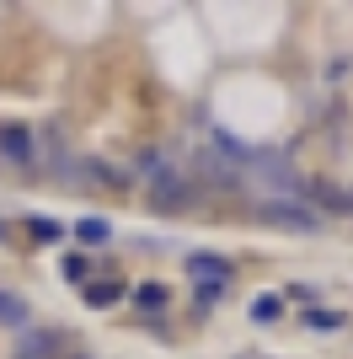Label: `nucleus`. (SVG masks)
Segmentation results:
<instances>
[{
	"instance_id": "nucleus-1",
	"label": "nucleus",
	"mask_w": 353,
	"mask_h": 359,
	"mask_svg": "<svg viewBox=\"0 0 353 359\" xmlns=\"http://www.w3.org/2000/svg\"><path fill=\"white\" fill-rule=\"evenodd\" d=\"M182 269H188V279H198V295H220L230 285V263L220 252H188Z\"/></svg>"
},
{
	"instance_id": "nucleus-2",
	"label": "nucleus",
	"mask_w": 353,
	"mask_h": 359,
	"mask_svg": "<svg viewBox=\"0 0 353 359\" xmlns=\"http://www.w3.org/2000/svg\"><path fill=\"white\" fill-rule=\"evenodd\" d=\"M0 156L11 166H32V156H38V140H32L27 123H0Z\"/></svg>"
},
{
	"instance_id": "nucleus-3",
	"label": "nucleus",
	"mask_w": 353,
	"mask_h": 359,
	"mask_svg": "<svg viewBox=\"0 0 353 359\" xmlns=\"http://www.w3.org/2000/svg\"><path fill=\"white\" fill-rule=\"evenodd\" d=\"M257 220H268V225H284V231H316V225H321L310 210H294V204H279V198L257 204Z\"/></svg>"
},
{
	"instance_id": "nucleus-4",
	"label": "nucleus",
	"mask_w": 353,
	"mask_h": 359,
	"mask_svg": "<svg viewBox=\"0 0 353 359\" xmlns=\"http://www.w3.org/2000/svg\"><path fill=\"white\" fill-rule=\"evenodd\" d=\"M155 204H161V210H188L193 204V182L176 177V172H161V177H155Z\"/></svg>"
},
{
	"instance_id": "nucleus-5",
	"label": "nucleus",
	"mask_w": 353,
	"mask_h": 359,
	"mask_svg": "<svg viewBox=\"0 0 353 359\" xmlns=\"http://www.w3.org/2000/svg\"><path fill=\"white\" fill-rule=\"evenodd\" d=\"M32 322V306L22 295H11V290H0V327H11V332H27Z\"/></svg>"
},
{
	"instance_id": "nucleus-6",
	"label": "nucleus",
	"mask_w": 353,
	"mask_h": 359,
	"mask_svg": "<svg viewBox=\"0 0 353 359\" xmlns=\"http://www.w3.org/2000/svg\"><path fill=\"white\" fill-rule=\"evenodd\" d=\"M75 241H81V247H107V241H113V220H107V215L75 220Z\"/></svg>"
},
{
	"instance_id": "nucleus-7",
	"label": "nucleus",
	"mask_w": 353,
	"mask_h": 359,
	"mask_svg": "<svg viewBox=\"0 0 353 359\" xmlns=\"http://www.w3.org/2000/svg\"><path fill=\"white\" fill-rule=\"evenodd\" d=\"M247 316L257 322V327H273L284 316V295H251V306H247Z\"/></svg>"
},
{
	"instance_id": "nucleus-8",
	"label": "nucleus",
	"mask_w": 353,
	"mask_h": 359,
	"mask_svg": "<svg viewBox=\"0 0 353 359\" xmlns=\"http://www.w3.org/2000/svg\"><path fill=\"white\" fill-rule=\"evenodd\" d=\"M59 354V332H27L16 359H54Z\"/></svg>"
},
{
	"instance_id": "nucleus-9",
	"label": "nucleus",
	"mask_w": 353,
	"mask_h": 359,
	"mask_svg": "<svg viewBox=\"0 0 353 359\" xmlns=\"http://www.w3.org/2000/svg\"><path fill=\"white\" fill-rule=\"evenodd\" d=\"M300 322H305L310 332H338L342 322H348V316H342V311H332V306H305V316H300Z\"/></svg>"
},
{
	"instance_id": "nucleus-10",
	"label": "nucleus",
	"mask_w": 353,
	"mask_h": 359,
	"mask_svg": "<svg viewBox=\"0 0 353 359\" xmlns=\"http://www.w3.org/2000/svg\"><path fill=\"white\" fill-rule=\"evenodd\" d=\"M81 295H86L91 311H107V306H118V300H123V285H113V279H107V285H86Z\"/></svg>"
},
{
	"instance_id": "nucleus-11",
	"label": "nucleus",
	"mask_w": 353,
	"mask_h": 359,
	"mask_svg": "<svg viewBox=\"0 0 353 359\" xmlns=\"http://www.w3.org/2000/svg\"><path fill=\"white\" fill-rule=\"evenodd\" d=\"M27 231H32V241H43V247L64 241V225H59V220H48V215H27Z\"/></svg>"
},
{
	"instance_id": "nucleus-12",
	"label": "nucleus",
	"mask_w": 353,
	"mask_h": 359,
	"mask_svg": "<svg viewBox=\"0 0 353 359\" xmlns=\"http://www.w3.org/2000/svg\"><path fill=\"white\" fill-rule=\"evenodd\" d=\"M214 145H220L225 156H230V161H251V150L241 145V140H235V135H225V129H220V135H214Z\"/></svg>"
},
{
	"instance_id": "nucleus-13",
	"label": "nucleus",
	"mask_w": 353,
	"mask_h": 359,
	"mask_svg": "<svg viewBox=\"0 0 353 359\" xmlns=\"http://www.w3.org/2000/svg\"><path fill=\"white\" fill-rule=\"evenodd\" d=\"M134 306H145V311H161V306H166V290H161V285H145L139 295H134Z\"/></svg>"
},
{
	"instance_id": "nucleus-14",
	"label": "nucleus",
	"mask_w": 353,
	"mask_h": 359,
	"mask_svg": "<svg viewBox=\"0 0 353 359\" xmlns=\"http://www.w3.org/2000/svg\"><path fill=\"white\" fill-rule=\"evenodd\" d=\"M64 273H70V279H86V257L70 252V257H64Z\"/></svg>"
}]
</instances>
